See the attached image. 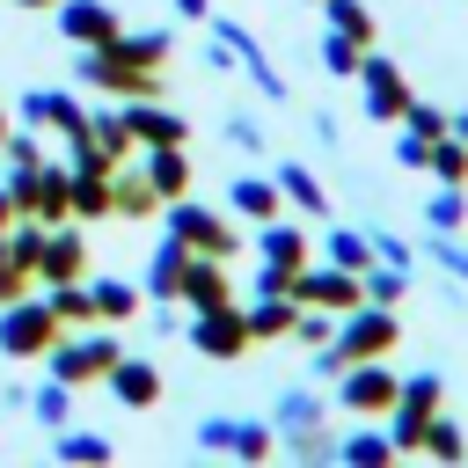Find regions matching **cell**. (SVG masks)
I'll list each match as a JSON object with an SVG mask.
<instances>
[{"mask_svg": "<svg viewBox=\"0 0 468 468\" xmlns=\"http://www.w3.org/2000/svg\"><path fill=\"white\" fill-rule=\"evenodd\" d=\"M395 344H402V322H395V307H373V300H358L351 314H336V336H329V351H336L344 366L388 358Z\"/></svg>", "mask_w": 468, "mask_h": 468, "instance_id": "obj_1", "label": "cell"}, {"mask_svg": "<svg viewBox=\"0 0 468 468\" xmlns=\"http://www.w3.org/2000/svg\"><path fill=\"white\" fill-rule=\"evenodd\" d=\"M329 388H336V410H344V417H388L395 395H402V373H395L388 358H358V366H344Z\"/></svg>", "mask_w": 468, "mask_h": 468, "instance_id": "obj_2", "label": "cell"}, {"mask_svg": "<svg viewBox=\"0 0 468 468\" xmlns=\"http://www.w3.org/2000/svg\"><path fill=\"white\" fill-rule=\"evenodd\" d=\"M168 234L190 249V256H234L241 249V227L227 219V212H212V205H190V197H168Z\"/></svg>", "mask_w": 468, "mask_h": 468, "instance_id": "obj_3", "label": "cell"}, {"mask_svg": "<svg viewBox=\"0 0 468 468\" xmlns=\"http://www.w3.org/2000/svg\"><path fill=\"white\" fill-rule=\"evenodd\" d=\"M358 95H366V117L373 124H402V110L417 102V88H410V73L373 44L366 58H358Z\"/></svg>", "mask_w": 468, "mask_h": 468, "instance_id": "obj_4", "label": "cell"}, {"mask_svg": "<svg viewBox=\"0 0 468 468\" xmlns=\"http://www.w3.org/2000/svg\"><path fill=\"white\" fill-rule=\"evenodd\" d=\"M58 307L51 300H7V314H0V351L7 358H37V351H51L58 344Z\"/></svg>", "mask_w": 468, "mask_h": 468, "instance_id": "obj_5", "label": "cell"}, {"mask_svg": "<svg viewBox=\"0 0 468 468\" xmlns=\"http://www.w3.org/2000/svg\"><path fill=\"white\" fill-rule=\"evenodd\" d=\"M190 344H197V358H212V366H234V358L256 344V329H249V314L227 300V307H205V314H190Z\"/></svg>", "mask_w": 468, "mask_h": 468, "instance_id": "obj_6", "label": "cell"}, {"mask_svg": "<svg viewBox=\"0 0 468 468\" xmlns=\"http://www.w3.org/2000/svg\"><path fill=\"white\" fill-rule=\"evenodd\" d=\"M117 358H124V351H117L102 329H88V336H73V344H66V336L51 344V373H58L66 388H95V380H110Z\"/></svg>", "mask_w": 468, "mask_h": 468, "instance_id": "obj_7", "label": "cell"}, {"mask_svg": "<svg viewBox=\"0 0 468 468\" xmlns=\"http://www.w3.org/2000/svg\"><path fill=\"white\" fill-rule=\"evenodd\" d=\"M197 446H205V453H234V461H271V453H278V424H256V417H205V424H197Z\"/></svg>", "mask_w": 468, "mask_h": 468, "instance_id": "obj_8", "label": "cell"}, {"mask_svg": "<svg viewBox=\"0 0 468 468\" xmlns=\"http://www.w3.org/2000/svg\"><path fill=\"white\" fill-rule=\"evenodd\" d=\"M176 300H183L190 314H205V307H227V300H234V278H227V263H219V256H183Z\"/></svg>", "mask_w": 468, "mask_h": 468, "instance_id": "obj_9", "label": "cell"}, {"mask_svg": "<svg viewBox=\"0 0 468 468\" xmlns=\"http://www.w3.org/2000/svg\"><path fill=\"white\" fill-rule=\"evenodd\" d=\"M256 256H263L271 271H285V278H292L300 263H314V241H307V227H300V219H285V212H278V219H263V227H256Z\"/></svg>", "mask_w": 468, "mask_h": 468, "instance_id": "obj_10", "label": "cell"}, {"mask_svg": "<svg viewBox=\"0 0 468 468\" xmlns=\"http://www.w3.org/2000/svg\"><path fill=\"white\" fill-rule=\"evenodd\" d=\"M227 212H234V219H249V227L278 219V212H285V190H278V176H234V190H227Z\"/></svg>", "mask_w": 468, "mask_h": 468, "instance_id": "obj_11", "label": "cell"}, {"mask_svg": "<svg viewBox=\"0 0 468 468\" xmlns=\"http://www.w3.org/2000/svg\"><path fill=\"white\" fill-rule=\"evenodd\" d=\"M336 461H344V468H388V461H402V453H395V439H388L380 417H358V431L336 439Z\"/></svg>", "mask_w": 468, "mask_h": 468, "instance_id": "obj_12", "label": "cell"}, {"mask_svg": "<svg viewBox=\"0 0 468 468\" xmlns=\"http://www.w3.org/2000/svg\"><path fill=\"white\" fill-rule=\"evenodd\" d=\"M58 29H66L80 51H95V44L117 37V7H102V0H66V7H58Z\"/></svg>", "mask_w": 468, "mask_h": 468, "instance_id": "obj_13", "label": "cell"}, {"mask_svg": "<svg viewBox=\"0 0 468 468\" xmlns=\"http://www.w3.org/2000/svg\"><path fill=\"white\" fill-rule=\"evenodd\" d=\"M37 278H44V285H73V278H88V241H80L73 227H58V234L44 241V256H37Z\"/></svg>", "mask_w": 468, "mask_h": 468, "instance_id": "obj_14", "label": "cell"}, {"mask_svg": "<svg viewBox=\"0 0 468 468\" xmlns=\"http://www.w3.org/2000/svg\"><path fill=\"white\" fill-rule=\"evenodd\" d=\"M241 314H249L256 344H285V336H292V322H300V300H292V292H256Z\"/></svg>", "mask_w": 468, "mask_h": 468, "instance_id": "obj_15", "label": "cell"}, {"mask_svg": "<svg viewBox=\"0 0 468 468\" xmlns=\"http://www.w3.org/2000/svg\"><path fill=\"white\" fill-rule=\"evenodd\" d=\"M110 395H117L124 410H154V402H161V366H146V358H117V366H110Z\"/></svg>", "mask_w": 468, "mask_h": 468, "instance_id": "obj_16", "label": "cell"}, {"mask_svg": "<svg viewBox=\"0 0 468 468\" xmlns=\"http://www.w3.org/2000/svg\"><path fill=\"white\" fill-rule=\"evenodd\" d=\"M124 124H132V139H139V146H183V139H190V124H183L176 110H161V102H132V110H124Z\"/></svg>", "mask_w": 468, "mask_h": 468, "instance_id": "obj_17", "label": "cell"}, {"mask_svg": "<svg viewBox=\"0 0 468 468\" xmlns=\"http://www.w3.org/2000/svg\"><path fill=\"white\" fill-rule=\"evenodd\" d=\"M271 176H278V190H285V205H292L300 219H322V227H329V190H322V183H314L300 161H278Z\"/></svg>", "mask_w": 468, "mask_h": 468, "instance_id": "obj_18", "label": "cell"}, {"mask_svg": "<svg viewBox=\"0 0 468 468\" xmlns=\"http://www.w3.org/2000/svg\"><path fill=\"white\" fill-rule=\"evenodd\" d=\"M271 424H278V439H285V431H314V424H329V402H322L314 388H285L278 410H271Z\"/></svg>", "mask_w": 468, "mask_h": 468, "instance_id": "obj_19", "label": "cell"}, {"mask_svg": "<svg viewBox=\"0 0 468 468\" xmlns=\"http://www.w3.org/2000/svg\"><path fill=\"white\" fill-rule=\"evenodd\" d=\"M146 176L161 197H190V154L183 146H146Z\"/></svg>", "mask_w": 468, "mask_h": 468, "instance_id": "obj_20", "label": "cell"}, {"mask_svg": "<svg viewBox=\"0 0 468 468\" xmlns=\"http://www.w3.org/2000/svg\"><path fill=\"white\" fill-rule=\"evenodd\" d=\"M424 227H431V234H461V227H468V183H439V190L424 197Z\"/></svg>", "mask_w": 468, "mask_h": 468, "instance_id": "obj_21", "label": "cell"}, {"mask_svg": "<svg viewBox=\"0 0 468 468\" xmlns=\"http://www.w3.org/2000/svg\"><path fill=\"white\" fill-rule=\"evenodd\" d=\"M322 15H329V29H344L351 44H366V51L380 44V15H373L366 0H322Z\"/></svg>", "mask_w": 468, "mask_h": 468, "instance_id": "obj_22", "label": "cell"}, {"mask_svg": "<svg viewBox=\"0 0 468 468\" xmlns=\"http://www.w3.org/2000/svg\"><path fill=\"white\" fill-rule=\"evenodd\" d=\"M424 176H431V183H468V139L439 132V139H431V154H424Z\"/></svg>", "mask_w": 468, "mask_h": 468, "instance_id": "obj_23", "label": "cell"}, {"mask_svg": "<svg viewBox=\"0 0 468 468\" xmlns=\"http://www.w3.org/2000/svg\"><path fill=\"white\" fill-rule=\"evenodd\" d=\"M322 256H329V263H344V271H366V263H373V234H366V227H329Z\"/></svg>", "mask_w": 468, "mask_h": 468, "instance_id": "obj_24", "label": "cell"}, {"mask_svg": "<svg viewBox=\"0 0 468 468\" xmlns=\"http://www.w3.org/2000/svg\"><path fill=\"white\" fill-rule=\"evenodd\" d=\"M358 278H366V300H373V307H402V292H410V271H402V263H380V256H373Z\"/></svg>", "mask_w": 468, "mask_h": 468, "instance_id": "obj_25", "label": "cell"}, {"mask_svg": "<svg viewBox=\"0 0 468 468\" xmlns=\"http://www.w3.org/2000/svg\"><path fill=\"white\" fill-rule=\"evenodd\" d=\"M417 453H424V461H468V431L439 410V417L424 424V446H417Z\"/></svg>", "mask_w": 468, "mask_h": 468, "instance_id": "obj_26", "label": "cell"}, {"mask_svg": "<svg viewBox=\"0 0 468 468\" xmlns=\"http://www.w3.org/2000/svg\"><path fill=\"white\" fill-rule=\"evenodd\" d=\"M110 51H124V58H139V66H168V51H176V37L168 29H139V37H110Z\"/></svg>", "mask_w": 468, "mask_h": 468, "instance_id": "obj_27", "label": "cell"}, {"mask_svg": "<svg viewBox=\"0 0 468 468\" xmlns=\"http://www.w3.org/2000/svg\"><path fill=\"white\" fill-rule=\"evenodd\" d=\"M88 292H95V314L102 322H132L139 314V285H124V278H95Z\"/></svg>", "mask_w": 468, "mask_h": 468, "instance_id": "obj_28", "label": "cell"}, {"mask_svg": "<svg viewBox=\"0 0 468 468\" xmlns=\"http://www.w3.org/2000/svg\"><path fill=\"white\" fill-rule=\"evenodd\" d=\"M51 307H58V322H73V329H95L102 314H95V292L73 278V285H51Z\"/></svg>", "mask_w": 468, "mask_h": 468, "instance_id": "obj_29", "label": "cell"}, {"mask_svg": "<svg viewBox=\"0 0 468 468\" xmlns=\"http://www.w3.org/2000/svg\"><path fill=\"white\" fill-rule=\"evenodd\" d=\"M358 58H366V44H351L344 29H329V37H322V73H336V80H358Z\"/></svg>", "mask_w": 468, "mask_h": 468, "instance_id": "obj_30", "label": "cell"}, {"mask_svg": "<svg viewBox=\"0 0 468 468\" xmlns=\"http://www.w3.org/2000/svg\"><path fill=\"white\" fill-rule=\"evenodd\" d=\"M424 256L439 263V278H453V285H468V249H461L453 234H431V241H424Z\"/></svg>", "mask_w": 468, "mask_h": 468, "instance_id": "obj_31", "label": "cell"}, {"mask_svg": "<svg viewBox=\"0 0 468 468\" xmlns=\"http://www.w3.org/2000/svg\"><path fill=\"white\" fill-rule=\"evenodd\" d=\"M402 132H417V139H439V132H446V110H439V102H424V95H417V102H410V110H402Z\"/></svg>", "mask_w": 468, "mask_h": 468, "instance_id": "obj_32", "label": "cell"}, {"mask_svg": "<svg viewBox=\"0 0 468 468\" xmlns=\"http://www.w3.org/2000/svg\"><path fill=\"white\" fill-rule=\"evenodd\" d=\"M366 234H373V256H380V263H402V271H417V249H410L402 234H388V227H366Z\"/></svg>", "mask_w": 468, "mask_h": 468, "instance_id": "obj_33", "label": "cell"}, {"mask_svg": "<svg viewBox=\"0 0 468 468\" xmlns=\"http://www.w3.org/2000/svg\"><path fill=\"white\" fill-rule=\"evenodd\" d=\"M66 395H73L66 380H58V388H44V395H37V417H44V424H66V417H73V402H66Z\"/></svg>", "mask_w": 468, "mask_h": 468, "instance_id": "obj_34", "label": "cell"}, {"mask_svg": "<svg viewBox=\"0 0 468 468\" xmlns=\"http://www.w3.org/2000/svg\"><path fill=\"white\" fill-rule=\"evenodd\" d=\"M227 139H234L241 154H263V124H256V117H227Z\"/></svg>", "mask_w": 468, "mask_h": 468, "instance_id": "obj_35", "label": "cell"}, {"mask_svg": "<svg viewBox=\"0 0 468 468\" xmlns=\"http://www.w3.org/2000/svg\"><path fill=\"white\" fill-rule=\"evenodd\" d=\"M424 154H431V139H417V132H395V161H402V168H424Z\"/></svg>", "mask_w": 468, "mask_h": 468, "instance_id": "obj_36", "label": "cell"}, {"mask_svg": "<svg viewBox=\"0 0 468 468\" xmlns=\"http://www.w3.org/2000/svg\"><path fill=\"white\" fill-rule=\"evenodd\" d=\"M58 453H66V461H110V446L88 439V431H80V439H58Z\"/></svg>", "mask_w": 468, "mask_h": 468, "instance_id": "obj_37", "label": "cell"}, {"mask_svg": "<svg viewBox=\"0 0 468 468\" xmlns=\"http://www.w3.org/2000/svg\"><path fill=\"white\" fill-rule=\"evenodd\" d=\"M446 132H453V139H468V102H461V110H446Z\"/></svg>", "mask_w": 468, "mask_h": 468, "instance_id": "obj_38", "label": "cell"}, {"mask_svg": "<svg viewBox=\"0 0 468 468\" xmlns=\"http://www.w3.org/2000/svg\"><path fill=\"white\" fill-rule=\"evenodd\" d=\"M0 234H15V197L0 190Z\"/></svg>", "mask_w": 468, "mask_h": 468, "instance_id": "obj_39", "label": "cell"}, {"mask_svg": "<svg viewBox=\"0 0 468 468\" xmlns=\"http://www.w3.org/2000/svg\"><path fill=\"white\" fill-rule=\"evenodd\" d=\"M176 7H183V15H197V22L212 15V0H176Z\"/></svg>", "mask_w": 468, "mask_h": 468, "instance_id": "obj_40", "label": "cell"}, {"mask_svg": "<svg viewBox=\"0 0 468 468\" xmlns=\"http://www.w3.org/2000/svg\"><path fill=\"white\" fill-rule=\"evenodd\" d=\"M22 7H58V0H22Z\"/></svg>", "mask_w": 468, "mask_h": 468, "instance_id": "obj_41", "label": "cell"}, {"mask_svg": "<svg viewBox=\"0 0 468 468\" xmlns=\"http://www.w3.org/2000/svg\"><path fill=\"white\" fill-rule=\"evenodd\" d=\"M314 7H322V0H314Z\"/></svg>", "mask_w": 468, "mask_h": 468, "instance_id": "obj_42", "label": "cell"}]
</instances>
